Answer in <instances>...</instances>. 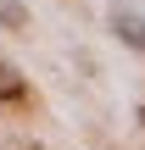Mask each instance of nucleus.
<instances>
[{
    "label": "nucleus",
    "mask_w": 145,
    "mask_h": 150,
    "mask_svg": "<svg viewBox=\"0 0 145 150\" xmlns=\"http://www.w3.org/2000/svg\"><path fill=\"white\" fill-rule=\"evenodd\" d=\"M112 33H117L129 50H140V56H145V17H140V11L117 6V11H112Z\"/></svg>",
    "instance_id": "f257e3e1"
},
{
    "label": "nucleus",
    "mask_w": 145,
    "mask_h": 150,
    "mask_svg": "<svg viewBox=\"0 0 145 150\" xmlns=\"http://www.w3.org/2000/svg\"><path fill=\"white\" fill-rule=\"evenodd\" d=\"M22 100H28V78L0 56V106H22Z\"/></svg>",
    "instance_id": "f03ea898"
},
{
    "label": "nucleus",
    "mask_w": 145,
    "mask_h": 150,
    "mask_svg": "<svg viewBox=\"0 0 145 150\" xmlns=\"http://www.w3.org/2000/svg\"><path fill=\"white\" fill-rule=\"evenodd\" d=\"M0 28L6 33H28V6L22 0H0Z\"/></svg>",
    "instance_id": "7ed1b4c3"
},
{
    "label": "nucleus",
    "mask_w": 145,
    "mask_h": 150,
    "mask_svg": "<svg viewBox=\"0 0 145 150\" xmlns=\"http://www.w3.org/2000/svg\"><path fill=\"white\" fill-rule=\"evenodd\" d=\"M140 122H145V106H140Z\"/></svg>",
    "instance_id": "20e7f679"
}]
</instances>
